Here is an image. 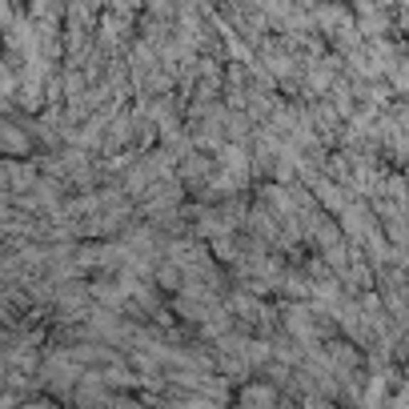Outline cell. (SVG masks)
<instances>
[{
  "label": "cell",
  "mask_w": 409,
  "mask_h": 409,
  "mask_svg": "<svg viewBox=\"0 0 409 409\" xmlns=\"http://www.w3.org/2000/svg\"><path fill=\"white\" fill-rule=\"evenodd\" d=\"M177 409H213V405H209V401H181Z\"/></svg>",
  "instance_id": "obj_1"
}]
</instances>
